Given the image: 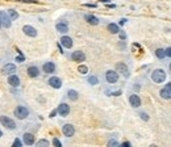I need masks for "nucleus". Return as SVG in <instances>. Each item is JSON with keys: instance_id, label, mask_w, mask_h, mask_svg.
Wrapping results in <instances>:
<instances>
[{"instance_id": "nucleus-1", "label": "nucleus", "mask_w": 171, "mask_h": 147, "mask_svg": "<svg viewBox=\"0 0 171 147\" xmlns=\"http://www.w3.org/2000/svg\"><path fill=\"white\" fill-rule=\"evenodd\" d=\"M151 79H153L154 83H163L165 79H166V72L163 70H154L151 74Z\"/></svg>"}, {"instance_id": "nucleus-2", "label": "nucleus", "mask_w": 171, "mask_h": 147, "mask_svg": "<svg viewBox=\"0 0 171 147\" xmlns=\"http://www.w3.org/2000/svg\"><path fill=\"white\" fill-rule=\"evenodd\" d=\"M0 123L9 130H15V128H16L15 121H13L12 118L7 117V116H1V117H0Z\"/></svg>"}, {"instance_id": "nucleus-3", "label": "nucleus", "mask_w": 171, "mask_h": 147, "mask_svg": "<svg viewBox=\"0 0 171 147\" xmlns=\"http://www.w3.org/2000/svg\"><path fill=\"white\" fill-rule=\"evenodd\" d=\"M15 116L19 120H24V118H26L29 116V112H28V109L25 106H17L15 109Z\"/></svg>"}, {"instance_id": "nucleus-4", "label": "nucleus", "mask_w": 171, "mask_h": 147, "mask_svg": "<svg viewBox=\"0 0 171 147\" xmlns=\"http://www.w3.org/2000/svg\"><path fill=\"white\" fill-rule=\"evenodd\" d=\"M105 79H107V81L109 84H113L119 80V74H117L116 71L109 70V71H107V74H105Z\"/></svg>"}, {"instance_id": "nucleus-5", "label": "nucleus", "mask_w": 171, "mask_h": 147, "mask_svg": "<svg viewBox=\"0 0 171 147\" xmlns=\"http://www.w3.org/2000/svg\"><path fill=\"white\" fill-rule=\"evenodd\" d=\"M0 21H1V25L4 28H11V25H12V20L9 19V16L5 12L0 13Z\"/></svg>"}, {"instance_id": "nucleus-6", "label": "nucleus", "mask_w": 171, "mask_h": 147, "mask_svg": "<svg viewBox=\"0 0 171 147\" xmlns=\"http://www.w3.org/2000/svg\"><path fill=\"white\" fill-rule=\"evenodd\" d=\"M116 72L124 74L125 78H128V76H129V70H128L127 64L122 63V62H119V63H116Z\"/></svg>"}, {"instance_id": "nucleus-7", "label": "nucleus", "mask_w": 171, "mask_h": 147, "mask_svg": "<svg viewBox=\"0 0 171 147\" xmlns=\"http://www.w3.org/2000/svg\"><path fill=\"white\" fill-rule=\"evenodd\" d=\"M62 131L64 134V137H72V135L75 134V128L72 125H70V123H66V125L62 128Z\"/></svg>"}, {"instance_id": "nucleus-8", "label": "nucleus", "mask_w": 171, "mask_h": 147, "mask_svg": "<svg viewBox=\"0 0 171 147\" xmlns=\"http://www.w3.org/2000/svg\"><path fill=\"white\" fill-rule=\"evenodd\" d=\"M1 71H3V74H5V75H13V74L16 72V66L13 63H7L1 69Z\"/></svg>"}, {"instance_id": "nucleus-9", "label": "nucleus", "mask_w": 171, "mask_h": 147, "mask_svg": "<svg viewBox=\"0 0 171 147\" xmlns=\"http://www.w3.org/2000/svg\"><path fill=\"white\" fill-rule=\"evenodd\" d=\"M57 112L59 113V116H62V117H67V114L70 113V106L67 105V104H59V106H58V109H57Z\"/></svg>"}, {"instance_id": "nucleus-10", "label": "nucleus", "mask_w": 171, "mask_h": 147, "mask_svg": "<svg viewBox=\"0 0 171 147\" xmlns=\"http://www.w3.org/2000/svg\"><path fill=\"white\" fill-rule=\"evenodd\" d=\"M171 83H167L166 84V87H165L163 89H161V97H163V98H166V100H170L171 98Z\"/></svg>"}, {"instance_id": "nucleus-11", "label": "nucleus", "mask_w": 171, "mask_h": 147, "mask_svg": "<svg viewBox=\"0 0 171 147\" xmlns=\"http://www.w3.org/2000/svg\"><path fill=\"white\" fill-rule=\"evenodd\" d=\"M22 32H24L26 36H29V37H37V30H36L33 26H30V25H24Z\"/></svg>"}, {"instance_id": "nucleus-12", "label": "nucleus", "mask_w": 171, "mask_h": 147, "mask_svg": "<svg viewBox=\"0 0 171 147\" xmlns=\"http://www.w3.org/2000/svg\"><path fill=\"white\" fill-rule=\"evenodd\" d=\"M129 103H130V105L133 106V108H140V106H141V98L137 95H130Z\"/></svg>"}, {"instance_id": "nucleus-13", "label": "nucleus", "mask_w": 171, "mask_h": 147, "mask_svg": "<svg viewBox=\"0 0 171 147\" xmlns=\"http://www.w3.org/2000/svg\"><path fill=\"white\" fill-rule=\"evenodd\" d=\"M71 59L80 63V62H84L86 61V55H84V53H82V51H74L71 54Z\"/></svg>"}, {"instance_id": "nucleus-14", "label": "nucleus", "mask_w": 171, "mask_h": 147, "mask_svg": "<svg viewBox=\"0 0 171 147\" xmlns=\"http://www.w3.org/2000/svg\"><path fill=\"white\" fill-rule=\"evenodd\" d=\"M49 84L53 87V88H55V89H58V88H61V87H62V81H61V79L57 78V76L50 78L49 79Z\"/></svg>"}, {"instance_id": "nucleus-15", "label": "nucleus", "mask_w": 171, "mask_h": 147, "mask_svg": "<svg viewBox=\"0 0 171 147\" xmlns=\"http://www.w3.org/2000/svg\"><path fill=\"white\" fill-rule=\"evenodd\" d=\"M42 70H44V72H46V74H53L55 71V64L53 63V62H46V63H44Z\"/></svg>"}, {"instance_id": "nucleus-16", "label": "nucleus", "mask_w": 171, "mask_h": 147, "mask_svg": "<svg viewBox=\"0 0 171 147\" xmlns=\"http://www.w3.org/2000/svg\"><path fill=\"white\" fill-rule=\"evenodd\" d=\"M61 45H62L63 47H66V49H70V47H72V39L70 38L69 36H63L62 38H61Z\"/></svg>"}, {"instance_id": "nucleus-17", "label": "nucleus", "mask_w": 171, "mask_h": 147, "mask_svg": "<svg viewBox=\"0 0 171 147\" xmlns=\"http://www.w3.org/2000/svg\"><path fill=\"white\" fill-rule=\"evenodd\" d=\"M26 72H28V75H29L30 78H37V76L40 75V70H38V67H36V66L28 67Z\"/></svg>"}, {"instance_id": "nucleus-18", "label": "nucleus", "mask_w": 171, "mask_h": 147, "mask_svg": "<svg viewBox=\"0 0 171 147\" xmlns=\"http://www.w3.org/2000/svg\"><path fill=\"white\" fill-rule=\"evenodd\" d=\"M24 143L28 146H32L34 143V135L30 134V133H25L24 134Z\"/></svg>"}, {"instance_id": "nucleus-19", "label": "nucleus", "mask_w": 171, "mask_h": 147, "mask_svg": "<svg viewBox=\"0 0 171 147\" xmlns=\"http://www.w3.org/2000/svg\"><path fill=\"white\" fill-rule=\"evenodd\" d=\"M8 83H9L12 87H19V84H20V79H19L17 75H9V78H8Z\"/></svg>"}, {"instance_id": "nucleus-20", "label": "nucleus", "mask_w": 171, "mask_h": 147, "mask_svg": "<svg viewBox=\"0 0 171 147\" xmlns=\"http://www.w3.org/2000/svg\"><path fill=\"white\" fill-rule=\"evenodd\" d=\"M84 19L87 20V22H88V24H91V25H97V24H99V19L95 17L94 15H86Z\"/></svg>"}, {"instance_id": "nucleus-21", "label": "nucleus", "mask_w": 171, "mask_h": 147, "mask_svg": "<svg viewBox=\"0 0 171 147\" xmlns=\"http://www.w3.org/2000/svg\"><path fill=\"white\" fill-rule=\"evenodd\" d=\"M55 28H57V30L59 33H67L69 32V26H67L66 22H58Z\"/></svg>"}, {"instance_id": "nucleus-22", "label": "nucleus", "mask_w": 171, "mask_h": 147, "mask_svg": "<svg viewBox=\"0 0 171 147\" xmlns=\"http://www.w3.org/2000/svg\"><path fill=\"white\" fill-rule=\"evenodd\" d=\"M67 96H69V98L71 101H77L78 97H79V95H78V92L75 91V89H70V91L67 92Z\"/></svg>"}, {"instance_id": "nucleus-23", "label": "nucleus", "mask_w": 171, "mask_h": 147, "mask_svg": "<svg viewBox=\"0 0 171 147\" xmlns=\"http://www.w3.org/2000/svg\"><path fill=\"white\" fill-rule=\"evenodd\" d=\"M107 28H108V30L112 33V34H117V33L120 32V30H119V26H117L116 24H108Z\"/></svg>"}, {"instance_id": "nucleus-24", "label": "nucleus", "mask_w": 171, "mask_h": 147, "mask_svg": "<svg viewBox=\"0 0 171 147\" xmlns=\"http://www.w3.org/2000/svg\"><path fill=\"white\" fill-rule=\"evenodd\" d=\"M37 147H49V141L46 139H40L37 143H36Z\"/></svg>"}, {"instance_id": "nucleus-25", "label": "nucleus", "mask_w": 171, "mask_h": 147, "mask_svg": "<svg viewBox=\"0 0 171 147\" xmlns=\"http://www.w3.org/2000/svg\"><path fill=\"white\" fill-rule=\"evenodd\" d=\"M155 55H157V58H159V59H163L165 56V50L163 49H157L155 50Z\"/></svg>"}, {"instance_id": "nucleus-26", "label": "nucleus", "mask_w": 171, "mask_h": 147, "mask_svg": "<svg viewBox=\"0 0 171 147\" xmlns=\"http://www.w3.org/2000/svg\"><path fill=\"white\" fill-rule=\"evenodd\" d=\"M78 71L82 74V75H86V74L88 72V69H87V66H84V64H80V66L78 67Z\"/></svg>"}, {"instance_id": "nucleus-27", "label": "nucleus", "mask_w": 171, "mask_h": 147, "mask_svg": "<svg viewBox=\"0 0 171 147\" xmlns=\"http://www.w3.org/2000/svg\"><path fill=\"white\" fill-rule=\"evenodd\" d=\"M88 83L91 84V86H96V84L99 83V80H97L96 76H89V78H88Z\"/></svg>"}, {"instance_id": "nucleus-28", "label": "nucleus", "mask_w": 171, "mask_h": 147, "mask_svg": "<svg viewBox=\"0 0 171 147\" xmlns=\"http://www.w3.org/2000/svg\"><path fill=\"white\" fill-rule=\"evenodd\" d=\"M8 13L11 15V17H9L11 20H16L19 17V13L16 12V11H13V9H9V11H8Z\"/></svg>"}, {"instance_id": "nucleus-29", "label": "nucleus", "mask_w": 171, "mask_h": 147, "mask_svg": "<svg viewBox=\"0 0 171 147\" xmlns=\"http://www.w3.org/2000/svg\"><path fill=\"white\" fill-rule=\"evenodd\" d=\"M108 147H120V145L117 143L116 139H111L108 141Z\"/></svg>"}, {"instance_id": "nucleus-30", "label": "nucleus", "mask_w": 171, "mask_h": 147, "mask_svg": "<svg viewBox=\"0 0 171 147\" xmlns=\"http://www.w3.org/2000/svg\"><path fill=\"white\" fill-rule=\"evenodd\" d=\"M22 146V142L20 139H19V138H16L15 141H13V145H12V147H21Z\"/></svg>"}, {"instance_id": "nucleus-31", "label": "nucleus", "mask_w": 171, "mask_h": 147, "mask_svg": "<svg viewBox=\"0 0 171 147\" xmlns=\"http://www.w3.org/2000/svg\"><path fill=\"white\" fill-rule=\"evenodd\" d=\"M53 145H54V147H62V143H61V141L58 139V138H54V139H53Z\"/></svg>"}, {"instance_id": "nucleus-32", "label": "nucleus", "mask_w": 171, "mask_h": 147, "mask_svg": "<svg viewBox=\"0 0 171 147\" xmlns=\"http://www.w3.org/2000/svg\"><path fill=\"white\" fill-rule=\"evenodd\" d=\"M140 116H141V118H142V120H145V121L149 120V117H147L146 113H140Z\"/></svg>"}, {"instance_id": "nucleus-33", "label": "nucleus", "mask_w": 171, "mask_h": 147, "mask_svg": "<svg viewBox=\"0 0 171 147\" xmlns=\"http://www.w3.org/2000/svg\"><path fill=\"white\" fill-rule=\"evenodd\" d=\"M165 55L169 56V58L171 56V49H170V47H167V49H166V51H165Z\"/></svg>"}, {"instance_id": "nucleus-34", "label": "nucleus", "mask_w": 171, "mask_h": 147, "mask_svg": "<svg viewBox=\"0 0 171 147\" xmlns=\"http://www.w3.org/2000/svg\"><path fill=\"white\" fill-rule=\"evenodd\" d=\"M16 61H17V62H24L25 58L22 55H19V56H16Z\"/></svg>"}, {"instance_id": "nucleus-35", "label": "nucleus", "mask_w": 171, "mask_h": 147, "mask_svg": "<svg viewBox=\"0 0 171 147\" xmlns=\"http://www.w3.org/2000/svg\"><path fill=\"white\" fill-rule=\"evenodd\" d=\"M121 91H116V92H112V96H120V95H121Z\"/></svg>"}, {"instance_id": "nucleus-36", "label": "nucleus", "mask_w": 171, "mask_h": 147, "mask_svg": "<svg viewBox=\"0 0 171 147\" xmlns=\"http://www.w3.org/2000/svg\"><path fill=\"white\" fill-rule=\"evenodd\" d=\"M120 38H121V39H125V38H127V34H125L124 32H121V33H120Z\"/></svg>"}, {"instance_id": "nucleus-37", "label": "nucleus", "mask_w": 171, "mask_h": 147, "mask_svg": "<svg viewBox=\"0 0 171 147\" xmlns=\"http://www.w3.org/2000/svg\"><path fill=\"white\" fill-rule=\"evenodd\" d=\"M120 147H132V146H130V143H129V142H125V143H122Z\"/></svg>"}, {"instance_id": "nucleus-38", "label": "nucleus", "mask_w": 171, "mask_h": 147, "mask_svg": "<svg viewBox=\"0 0 171 147\" xmlns=\"http://www.w3.org/2000/svg\"><path fill=\"white\" fill-rule=\"evenodd\" d=\"M55 114H57V110H53V112L52 113H50V116H49V117H55Z\"/></svg>"}, {"instance_id": "nucleus-39", "label": "nucleus", "mask_w": 171, "mask_h": 147, "mask_svg": "<svg viewBox=\"0 0 171 147\" xmlns=\"http://www.w3.org/2000/svg\"><path fill=\"white\" fill-rule=\"evenodd\" d=\"M125 22H127V19H121V20H120V25H124Z\"/></svg>"}, {"instance_id": "nucleus-40", "label": "nucleus", "mask_w": 171, "mask_h": 147, "mask_svg": "<svg viewBox=\"0 0 171 147\" xmlns=\"http://www.w3.org/2000/svg\"><path fill=\"white\" fill-rule=\"evenodd\" d=\"M86 7H91V8H95V7H96V4H86Z\"/></svg>"}, {"instance_id": "nucleus-41", "label": "nucleus", "mask_w": 171, "mask_h": 147, "mask_svg": "<svg viewBox=\"0 0 171 147\" xmlns=\"http://www.w3.org/2000/svg\"><path fill=\"white\" fill-rule=\"evenodd\" d=\"M108 8H114V4H107Z\"/></svg>"}, {"instance_id": "nucleus-42", "label": "nucleus", "mask_w": 171, "mask_h": 147, "mask_svg": "<svg viewBox=\"0 0 171 147\" xmlns=\"http://www.w3.org/2000/svg\"><path fill=\"white\" fill-rule=\"evenodd\" d=\"M3 137V133H1V130H0V138H1Z\"/></svg>"}, {"instance_id": "nucleus-43", "label": "nucleus", "mask_w": 171, "mask_h": 147, "mask_svg": "<svg viewBox=\"0 0 171 147\" xmlns=\"http://www.w3.org/2000/svg\"><path fill=\"white\" fill-rule=\"evenodd\" d=\"M150 147H157V146H155V145H151V146H150Z\"/></svg>"}, {"instance_id": "nucleus-44", "label": "nucleus", "mask_w": 171, "mask_h": 147, "mask_svg": "<svg viewBox=\"0 0 171 147\" xmlns=\"http://www.w3.org/2000/svg\"><path fill=\"white\" fill-rule=\"evenodd\" d=\"M0 28H1V21H0Z\"/></svg>"}]
</instances>
